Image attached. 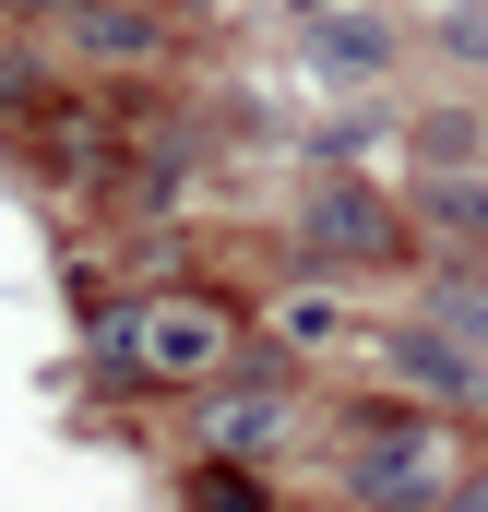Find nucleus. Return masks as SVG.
I'll return each instance as SVG.
<instances>
[{
    "label": "nucleus",
    "mask_w": 488,
    "mask_h": 512,
    "mask_svg": "<svg viewBox=\"0 0 488 512\" xmlns=\"http://www.w3.org/2000/svg\"><path fill=\"white\" fill-rule=\"evenodd\" d=\"M108 370H131V393H203L227 358H239V322H227V298H143L108 322V346H96Z\"/></svg>",
    "instance_id": "f257e3e1"
},
{
    "label": "nucleus",
    "mask_w": 488,
    "mask_h": 512,
    "mask_svg": "<svg viewBox=\"0 0 488 512\" xmlns=\"http://www.w3.org/2000/svg\"><path fill=\"white\" fill-rule=\"evenodd\" d=\"M346 477H358V501H393V512H417L429 489H441V477H453V465H441V441H429L417 417H393V429L369 417V429H358V453H346Z\"/></svg>",
    "instance_id": "f03ea898"
},
{
    "label": "nucleus",
    "mask_w": 488,
    "mask_h": 512,
    "mask_svg": "<svg viewBox=\"0 0 488 512\" xmlns=\"http://www.w3.org/2000/svg\"><path fill=\"white\" fill-rule=\"evenodd\" d=\"M298 239L334 251V262H393V203L358 191V179H322V191L298 203Z\"/></svg>",
    "instance_id": "7ed1b4c3"
},
{
    "label": "nucleus",
    "mask_w": 488,
    "mask_h": 512,
    "mask_svg": "<svg viewBox=\"0 0 488 512\" xmlns=\"http://www.w3.org/2000/svg\"><path fill=\"white\" fill-rule=\"evenodd\" d=\"M274 429H286V393H215V441L227 453H262Z\"/></svg>",
    "instance_id": "20e7f679"
},
{
    "label": "nucleus",
    "mask_w": 488,
    "mask_h": 512,
    "mask_svg": "<svg viewBox=\"0 0 488 512\" xmlns=\"http://www.w3.org/2000/svg\"><path fill=\"white\" fill-rule=\"evenodd\" d=\"M393 370H417L429 393H477V370H465V346H441V334H393Z\"/></svg>",
    "instance_id": "39448f33"
},
{
    "label": "nucleus",
    "mask_w": 488,
    "mask_h": 512,
    "mask_svg": "<svg viewBox=\"0 0 488 512\" xmlns=\"http://www.w3.org/2000/svg\"><path fill=\"white\" fill-rule=\"evenodd\" d=\"M453 239H488V179H441V203H429Z\"/></svg>",
    "instance_id": "423d86ee"
},
{
    "label": "nucleus",
    "mask_w": 488,
    "mask_h": 512,
    "mask_svg": "<svg viewBox=\"0 0 488 512\" xmlns=\"http://www.w3.org/2000/svg\"><path fill=\"white\" fill-rule=\"evenodd\" d=\"M191 512H262V489H250L239 465H203L191 477Z\"/></svg>",
    "instance_id": "0eeeda50"
},
{
    "label": "nucleus",
    "mask_w": 488,
    "mask_h": 512,
    "mask_svg": "<svg viewBox=\"0 0 488 512\" xmlns=\"http://www.w3.org/2000/svg\"><path fill=\"white\" fill-rule=\"evenodd\" d=\"M84 36H96V48H155V24H143V12H84Z\"/></svg>",
    "instance_id": "6e6552de"
}]
</instances>
